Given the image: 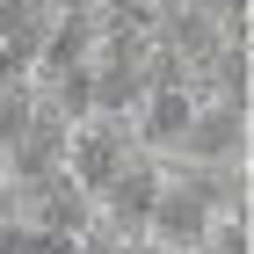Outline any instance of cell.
I'll return each instance as SVG.
<instances>
[{
    "mask_svg": "<svg viewBox=\"0 0 254 254\" xmlns=\"http://www.w3.org/2000/svg\"><path fill=\"white\" fill-rule=\"evenodd\" d=\"M138 153V138H131V117H80L73 131H65V153L59 167L80 182L87 196H102L109 182H117V167Z\"/></svg>",
    "mask_w": 254,
    "mask_h": 254,
    "instance_id": "6da1fadb",
    "label": "cell"
},
{
    "mask_svg": "<svg viewBox=\"0 0 254 254\" xmlns=\"http://www.w3.org/2000/svg\"><path fill=\"white\" fill-rule=\"evenodd\" d=\"M167 167H247V109L233 102H196L182 145L167 153Z\"/></svg>",
    "mask_w": 254,
    "mask_h": 254,
    "instance_id": "7a4b0ae2",
    "label": "cell"
},
{
    "mask_svg": "<svg viewBox=\"0 0 254 254\" xmlns=\"http://www.w3.org/2000/svg\"><path fill=\"white\" fill-rule=\"evenodd\" d=\"M160 182H167V160H153V153H131L117 167V182L95 196V218L109 225L117 240H145V218H153V196H160Z\"/></svg>",
    "mask_w": 254,
    "mask_h": 254,
    "instance_id": "3957f363",
    "label": "cell"
},
{
    "mask_svg": "<svg viewBox=\"0 0 254 254\" xmlns=\"http://www.w3.org/2000/svg\"><path fill=\"white\" fill-rule=\"evenodd\" d=\"M0 254H73L65 233H44L29 218H0Z\"/></svg>",
    "mask_w": 254,
    "mask_h": 254,
    "instance_id": "277c9868",
    "label": "cell"
},
{
    "mask_svg": "<svg viewBox=\"0 0 254 254\" xmlns=\"http://www.w3.org/2000/svg\"><path fill=\"white\" fill-rule=\"evenodd\" d=\"M196 254H254V225L240 211H225V218H211V225H203V247Z\"/></svg>",
    "mask_w": 254,
    "mask_h": 254,
    "instance_id": "5b68a950",
    "label": "cell"
},
{
    "mask_svg": "<svg viewBox=\"0 0 254 254\" xmlns=\"http://www.w3.org/2000/svg\"><path fill=\"white\" fill-rule=\"evenodd\" d=\"M22 80H29V51L0 44V95H7V87H22Z\"/></svg>",
    "mask_w": 254,
    "mask_h": 254,
    "instance_id": "8992f818",
    "label": "cell"
},
{
    "mask_svg": "<svg viewBox=\"0 0 254 254\" xmlns=\"http://www.w3.org/2000/svg\"><path fill=\"white\" fill-rule=\"evenodd\" d=\"M124 254H175V247H160V240H124Z\"/></svg>",
    "mask_w": 254,
    "mask_h": 254,
    "instance_id": "52a82bcc",
    "label": "cell"
},
{
    "mask_svg": "<svg viewBox=\"0 0 254 254\" xmlns=\"http://www.w3.org/2000/svg\"><path fill=\"white\" fill-rule=\"evenodd\" d=\"M0 182H7V160H0Z\"/></svg>",
    "mask_w": 254,
    "mask_h": 254,
    "instance_id": "ba28073f",
    "label": "cell"
}]
</instances>
